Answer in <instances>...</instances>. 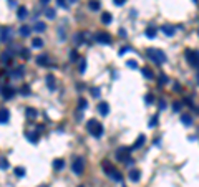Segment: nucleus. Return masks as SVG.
<instances>
[{
    "label": "nucleus",
    "mask_w": 199,
    "mask_h": 187,
    "mask_svg": "<svg viewBox=\"0 0 199 187\" xmlns=\"http://www.w3.org/2000/svg\"><path fill=\"white\" fill-rule=\"evenodd\" d=\"M146 53H148L149 58H151L154 63H158V65H163L164 61H166V55H164L161 50H156V48H149V50H146Z\"/></svg>",
    "instance_id": "nucleus-2"
},
{
    "label": "nucleus",
    "mask_w": 199,
    "mask_h": 187,
    "mask_svg": "<svg viewBox=\"0 0 199 187\" xmlns=\"http://www.w3.org/2000/svg\"><path fill=\"white\" fill-rule=\"evenodd\" d=\"M15 176L17 177H23L25 176V169H23V167H15Z\"/></svg>",
    "instance_id": "nucleus-33"
},
{
    "label": "nucleus",
    "mask_w": 199,
    "mask_h": 187,
    "mask_svg": "<svg viewBox=\"0 0 199 187\" xmlns=\"http://www.w3.org/2000/svg\"><path fill=\"white\" fill-rule=\"evenodd\" d=\"M86 129L93 137H101L103 136V126H101V123L96 121V119H90V121L86 123Z\"/></svg>",
    "instance_id": "nucleus-1"
},
{
    "label": "nucleus",
    "mask_w": 199,
    "mask_h": 187,
    "mask_svg": "<svg viewBox=\"0 0 199 187\" xmlns=\"http://www.w3.org/2000/svg\"><path fill=\"white\" fill-rule=\"evenodd\" d=\"M98 113H100L101 116H106L108 113H110V106H108V103H100V104H98Z\"/></svg>",
    "instance_id": "nucleus-10"
},
{
    "label": "nucleus",
    "mask_w": 199,
    "mask_h": 187,
    "mask_svg": "<svg viewBox=\"0 0 199 187\" xmlns=\"http://www.w3.org/2000/svg\"><path fill=\"white\" fill-rule=\"evenodd\" d=\"M72 171L73 174H77V176H82L83 171H85V161H83V157H77L72 164Z\"/></svg>",
    "instance_id": "nucleus-3"
},
{
    "label": "nucleus",
    "mask_w": 199,
    "mask_h": 187,
    "mask_svg": "<svg viewBox=\"0 0 199 187\" xmlns=\"http://www.w3.org/2000/svg\"><path fill=\"white\" fill-rule=\"evenodd\" d=\"M166 81H168V76H166V75H159V85H164Z\"/></svg>",
    "instance_id": "nucleus-42"
},
{
    "label": "nucleus",
    "mask_w": 199,
    "mask_h": 187,
    "mask_svg": "<svg viewBox=\"0 0 199 187\" xmlns=\"http://www.w3.org/2000/svg\"><path fill=\"white\" fill-rule=\"evenodd\" d=\"M30 32H32V28H30V27L22 25V27H20V30H18V33H20L22 36H28V35H30Z\"/></svg>",
    "instance_id": "nucleus-22"
},
{
    "label": "nucleus",
    "mask_w": 199,
    "mask_h": 187,
    "mask_svg": "<svg viewBox=\"0 0 199 187\" xmlns=\"http://www.w3.org/2000/svg\"><path fill=\"white\" fill-rule=\"evenodd\" d=\"M8 119H10V113H8V109H7V108H2V109H0V124L8 123Z\"/></svg>",
    "instance_id": "nucleus-9"
},
{
    "label": "nucleus",
    "mask_w": 199,
    "mask_h": 187,
    "mask_svg": "<svg viewBox=\"0 0 199 187\" xmlns=\"http://www.w3.org/2000/svg\"><path fill=\"white\" fill-rule=\"evenodd\" d=\"M0 35H2V41L5 43H12V30L10 28H0Z\"/></svg>",
    "instance_id": "nucleus-6"
},
{
    "label": "nucleus",
    "mask_w": 199,
    "mask_h": 187,
    "mask_svg": "<svg viewBox=\"0 0 199 187\" xmlns=\"http://www.w3.org/2000/svg\"><path fill=\"white\" fill-rule=\"evenodd\" d=\"M181 121H183L184 126H191V124H193V121H191V116H188V114H183V116H181Z\"/></svg>",
    "instance_id": "nucleus-28"
},
{
    "label": "nucleus",
    "mask_w": 199,
    "mask_h": 187,
    "mask_svg": "<svg viewBox=\"0 0 199 187\" xmlns=\"http://www.w3.org/2000/svg\"><path fill=\"white\" fill-rule=\"evenodd\" d=\"M95 40L98 43H101V45H110L111 43V35L106 33V32H98L96 35H95Z\"/></svg>",
    "instance_id": "nucleus-4"
},
{
    "label": "nucleus",
    "mask_w": 199,
    "mask_h": 187,
    "mask_svg": "<svg viewBox=\"0 0 199 187\" xmlns=\"http://www.w3.org/2000/svg\"><path fill=\"white\" fill-rule=\"evenodd\" d=\"M161 30H163V33L166 36H173L174 33H176V28H174V27H171V25H164Z\"/></svg>",
    "instance_id": "nucleus-14"
},
{
    "label": "nucleus",
    "mask_w": 199,
    "mask_h": 187,
    "mask_svg": "<svg viewBox=\"0 0 199 187\" xmlns=\"http://www.w3.org/2000/svg\"><path fill=\"white\" fill-rule=\"evenodd\" d=\"M41 4H43V5H46V4H48V2H50V0H40Z\"/></svg>",
    "instance_id": "nucleus-49"
},
{
    "label": "nucleus",
    "mask_w": 199,
    "mask_h": 187,
    "mask_svg": "<svg viewBox=\"0 0 199 187\" xmlns=\"http://www.w3.org/2000/svg\"><path fill=\"white\" fill-rule=\"evenodd\" d=\"M159 109H164V101H159Z\"/></svg>",
    "instance_id": "nucleus-48"
},
{
    "label": "nucleus",
    "mask_w": 199,
    "mask_h": 187,
    "mask_svg": "<svg viewBox=\"0 0 199 187\" xmlns=\"http://www.w3.org/2000/svg\"><path fill=\"white\" fill-rule=\"evenodd\" d=\"M12 56H13V53H12L10 50H7V51H4V53H2V56H0V61H2V63H10Z\"/></svg>",
    "instance_id": "nucleus-11"
},
{
    "label": "nucleus",
    "mask_w": 199,
    "mask_h": 187,
    "mask_svg": "<svg viewBox=\"0 0 199 187\" xmlns=\"http://www.w3.org/2000/svg\"><path fill=\"white\" fill-rule=\"evenodd\" d=\"M141 71H143V75L146 76V78H153V73H151V71H149L148 68H143Z\"/></svg>",
    "instance_id": "nucleus-40"
},
{
    "label": "nucleus",
    "mask_w": 199,
    "mask_h": 187,
    "mask_svg": "<svg viewBox=\"0 0 199 187\" xmlns=\"http://www.w3.org/2000/svg\"><path fill=\"white\" fill-rule=\"evenodd\" d=\"M45 28H46V25L43 23V22H37L35 25H33V30H35V32H38V33H41V32H45Z\"/></svg>",
    "instance_id": "nucleus-19"
},
{
    "label": "nucleus",
    "mask_w": 199,
    "mask_h": 187,
    "mask_svg": "<svg viewBox=\"0 0 199 187\" xmlns=\"http://www.w3.org/2000/svg\"><path fill=\"white\" fill-rule=\"evenodd\" d=\"M80 187H85V186H80Z\"/></svg>",
    "instance_id": "nucleus-50"
},
{
    "label": "nucleus",
    "mask_w": 199,
    "mask_h": 187,
    "mask_svg": "<svg viewBox=\"0 0 199 187\" xmlns=\"http://www.w3.org/2000/svg\"><path fill=\"white\" fill-rule=\"evenodd\" d=\"M63 166H65V161H63V159H55V161H53V167H55L56 171H58V169H63Z\"/></svg>",
    "instance_id": "nucleus-25"
},
{
    "label": "nucleus",
    "mask_w": 199,
    "mask_h": 187,
    "mask_svg": "<svg viewBox=\"0 0 199 187\" xmlns=\"http://www.w3.org/2000/svg\"><path fill=\"white\" fill-rule=\"evenodd\" d=\"M120 36H126V32L123 30V28H121V30H120Z\"/></svg>",
    "instance_id": "nucleus-47"
},
{
    "label": "nucleus",
    "mask_w": 199,
    "mask_h": 187,
    "mask_svg": "<svg viewBox=\"0 0 199 187\" xmlns=\"http://www.w3.org/2000/svg\"><path fill=\"white\" fill-rule=\"evenodd\" d=\"M22 56H23L25 60H28V58H30V53H28V50H25V48H23V50H22Z\"/></svg>",
    "instance_id": "nucleus-43"
},
{
    "label": "nucleus",
    "mask_w": 199,
    "mask_h": 187,
    "mask_svg": "<svg viewBox=\"0 0 199 187\" xmlns=\"http://www.w3.org/2000/svg\"><path fill=\"white\" fill-rule=\"evenodd\" d=\"M0 169H8V161L5 157H0Z\"/></svg>",
    "instance_id": "nucleus-34"
},
{
    "label": "nucleus",
    "mask_w": 199,
    "mask_h": 187,
    "mask_svg": "<svg viewBox=\"0 0 199 187\" xmlns=\"http://www.w3.org/2000/svg\"><path fill=\"white\" fill-rule=\"evenodd\" d=\"M41 187H45V186H41Z\"/></svg>",
    "instance_id": "nucleus-51"
},
{
    "label": "nucleus",
    "mask_w": 199,
    "mask_h": 187,
    "mask_svg": "<svg viewBox=\"0 0 199 187\" xmlns=\"http://www.w3.org/2000/svg\"><path fill=\"white\" fill-rule=\"evenodd\" d=\"M27 15H28L27 7H18V10H17V17H18L20 20H23V18H27Z\"/></svg>",
    "instance_id": "nucleus-15"
},
{
    "label": "nucleus",
    "mask_w": 199,
    "mask_h": 187,
    "mask_svg": "<svg viewBox=\"0 0 199 187\" xmlns=\"http://www.w3.org/2000/svg\"><path fill=\"white\" fill-rule=\"evenodd\" d=\"M88 7H90V10L96 12V10H100V7H101V4H100L98 0H90V2H88Z\"/></svg>",
    "instance_id": "nucleus-16"
},
{
    "label": "nucleus",
    "mask_w": 199,
    "mask_h": 187,
    "mask_svg": "<svg viewBox=\"0 0 199 187\" xmlns=\"http://www.w3.org/2000/svg\"><path fill=\"white\" fill-rule=\"evenodd\" d=\"M37 63H38L40 66H45L46 63H48V56L46 55H38L37 56Z\"/></svg>",
    "instance_id": "nucleus-20"
},
{
    "label": "nucleus",
    "mask_w": 199,
    "mask_h": 187,
    "mask_svg": "<svg viewBox=\"0 0 199 187\" xmlns=\"http://www.w3.org/2000/svg\"><path fill=\"white\" fill-rule=\"evenodd\" d=\"M13 95H15V90H13L12 86H5V88L2 90V96L5 98V99H12Z\"/></svg>",
    "instance_id": "nucleus-8"
},
{
    "label": "nucleus",
    "mask_w": 199,
    "mask_h": 187,
    "mask_svg": "<svg viewBox=\"0 0 199 187\" xmlns=\"http://www.w3.org/2000/svg\"><path fill=\"white\" fill-rule=\"evenodd\" d=\"M188 60L193 66H199V51H188Z\"/></svg>",
    "instance_id": "nucleus-7"
},
{
    "label": "nucleus",
    "mask_w": 199,
    "mask_h": 187,
    "mask_svg": "<svg viewBox=\"0 0 199 187\" xmlns=\"http://www.w3.org/2000/svg\"><path fill=\"white\" fill-rule=\"evenodd\" d=\"M131 50V48H129V46H121V50H120V55H124V53H126V51H129Z\"/></svg>",
    "instance_id": "nucleus-44"
},
{
    "label": "nucleus",
    "mask_w": 199,
    "mask_h": 187,
    "mask_svg": "<svg viewBox=\"0 0 199 187\" xmlns=\"http://www.w3.org/2000/svg\"><path fill=\"white\" fill-rule=\"evenodd\" d=\"M83 36H85L83 33H78V35L75 36V43H77V45H82L83 43Z\"/></svg>",
    "instance_id": "nucleus-36"
},
{
    "label": "nucleus",
    "mask_w": 199,
    "mask_h": 187,
    "mask_svg": "<svg viewBox=\"0 0 199 187\" xmlns=\"http://www.w3.org/2000/svg\"><path fill=\"white\" fill-rule=\"evenodd\" d=\"M88 108V101L85 99V98H80V101H78V109H86Z\"/></svg>",
    "instance_id": "nucleus-27"
},
{
    "label": "nucleus",
    "mask_w": 199,
    "mask_h": 187,
    "mask_svg": "<svg viewBox=\"0 0 199 187\" xmlns=\"http://www.w3.org/2000/svg\"><path fill=\"white\" fill-rule=\"evenodd\" d=\"M101 22H103V23H105V25H110V23H111V22H113V17H111V13H108V12H105V13H103V15H101Z\"/></svg>",
    "instance_id": "nucleus-17"
},
{
    "label": "nucleus",
    "mask_w": 199,
    "mask_h": 187,
    "mask_svg": "<svg viewBox=\"0 0 199 187\" xmlns=\"http://www.w3.org/2000/svg\"><path fill=\"white\" fill-rule=\"evenodd\" d=\"M139 177H141V172L139 171H129V179H131L133 182H138Z\"/></svg>",
    "instance_id": "nucleus-21"
},
{
    "label": "nucleus",
    "mask_w": 199,
    "mask_h": 187,
    "mask_svg": "<svg viewBox=\"0 0 199 187\" xmlns=\"http://www.w3.org/2000/svg\"><path fill=\"white\" fill-rule=\"evenodd\" d=\"M46 86H48L51 91L55 90V78H53V75H48V76H46Z\"/></svg>",
    "instance_id": "nucleus-23"
},
{
    "label": "nucleus",
    "mask_w": 199,
    "mask_h": 187,
    "mask_svg": "<svg viewBox=\"0 0 199 187\" xmlns=\"http://www.w3.org/2000/svg\"><path fill=\"white\" fill-rule=\"evenodd\" d=\"M158 124V116H153L151 118V121H149V127H154Z\"/></svg>",
    "instance_id": "nucleus-39"
},
{
    "label": "nucleus",
    "mask_w": 199,
    "mask_h": 187,
    "mask_svg": "<svg viewBox=\"0 0 199 187\" xmlns=\"http://www.w3.org/2000/svg\"><path fill=\"white\" fill-rule=\"evenodd\" d=\"M129 151H133L131 147H120V149H118L116 151V159L118 161H126L128 159V154H129Z\"/></svg>",
    "instance_id": "nucleus-5"
},
{
    "label": "nucleus",
    "mask_w": 199,
    "mask_h": 187,
    "mask_svg": "<svg viewBox=\"0 0 199 187\" xmlns=\"http://www.w3.org/2000/svg\"><path fill=\"white\" fill-rule=\"evenodd\" d=\"M153 101V98H151V95H148V96H146V103H151Z\"/></svg>",
    "instance_id": "nucleus-46"
},
{
    "label": "nucleus",
    "mask_w": 199,
    "mask_h": 187,
    "mask_svg": "<svg viewBox=\"0 0 199 187\" xmlns=\"http://www.w3.org/2000/svg\"><path fill=\"white\" fill-rule=\"evenodd\" d=\"M144 141H146V136H144V134H139V137L134 141V144L131 146V149H138V147H141L144 144Z\"/></svg>",
    "instance_id": "nucleus-13"
},
{
    "label": "nucleus",
    "mask_w": 199,
    "mask_h": 187,
    "mask_svg": "<svg viewBox=\"0 0 199 187\" xmlns=\"http://www.w3.org/2000/svg\"><path fill=\"white\" fill-rule=\"evenodd\" d=\"M113 2H115V4H116V5H123V4H124V2H126V0H113Z\"/></svg>",
    "instance_id": "nucleus-45"
},
{
    "label": "nucleus",
    "mask_w": 199,
    "mask_h": 187,
    "mask_svg": "<svg viewBox=\"0 0 199 187\" xmlns=\"http://www.w3.org/2000/svg\"><path fill=\"white\" fill-rule=\"evenodd\" d=\"M45 15H46V18H48V20H53V18H55V10H53V8H46Z\"/></svg>",
    "instance_id": "nucleus-31"
},
{
    "label": "nucleus",
    "mask_w": 199,
    "mask_h": 187,
    "mask_svg": "<svg viewBox=\"0 0 199 187\" xmlns=\"http://www.w3.org/2000/svg\"><path fill=\"white\" fill-rule=\"evenodd\" d=\"M78 71H80L82 75L86 71V60H85V58H80V61H78Z\"/></svg>",
    "instance_id": "nucleus-18"
},
{
    "label": "nucleus",
    "mask_w": 199,
    "mask_h": 187,
    "mask_svg": "<svg viewBox=\"0 0 199 187\" xmlns=\"http://www.w3.org/2000/svg\"><path fill=\"white\" fill-rule=\"evenodd\" d=\"M27 116H28V118H35L37 116V111L33 109V108H27Z\"/></svg>",
    "instance_id": "nucleus-35"
},
{
    "label": "nucleus",
    "mask_w": 199,
    "mask_h": 187,
    "mask_svg": "<svg viewBox=\"0 0 199 187\" xmlns=\"http://www.w3.org/2000/svg\"><path fill=\"white\" fill-rule=\"evenodd\" d=\"M32 46H33V48H41V46H43V40H41V38H33V40H32Z\"/></svg>",
    "instance_id": "nucleus-26"
},
{
    "label": "nucleus",
    "mask_w": 199,
    "mask_h": 187,
    "mask_svg": "<svg viewBox=\"0 0 199 187\" xmlns=\"http://www.w3.org/2000/svg\"><path fill=\"white\" fill-rule=\"evenodd\" d=\"M100 95H101V90H100L98 86H93V88H91V96L98 98V96H100Z\"/></svg>",
    "instance_id": "nucleus-32"
},
{
    "label": "nucleus",
    "mask_w": 199,
    "mask_h": 187,
    "mask_svg": "<svg viewBox=\"0 0 199 187\" xmlns=\"http://www.w3.org/2000/svg\"><path fill=\"white\" fill-rule=\"evenodd\" d=\"M10 76L12 78H20V76H23V66H17V68H13V70L10 71Z\"/></svg>",
    "instance_id": "nucleus-12"
},
{
    "label": "nucleus",
    "mask_w": 199,
    "mask_h": 187,
    "mask_svg": "<svg viewBox=\"0 0 199 187\" xmlns=\"http://www.w3.org/2000/svg\"><path fill=\"white\" fill-rule=\"evenodd\" d=\"M144 33H146V36H148V38H154V36H156V28H154V27H148Z\"/></svg>",
    "instance_id": "nucleus-24"
},
{
    "label": "nucleus",
    "mask_w": 199,
    "mask_h": 187,
    "mask_svg": "<svg viewBox=\"0 0 199 187\" xmlns=\"http://www.w3.org/2000/svg\"><path fill=\"white\" fill-rule=\"evenodd\" d=\"M20 95H23V96H30V86L28 85H23L20 88Z\"/></svg>",
    "instance_id": "nucleus-30"
},
{
    "label": "nucleus",
    "mask_w": 199,
    "mask_h": 187,
    "mask_svg": "<svg viewBox=\"0 0 199 187\" xmlns=\"http://www.w3.org/2000/svg\"><path fill=\"white\" fill-rule=\"evenodd\" d=\"M27 139L30 142H38V136H37V132H27Z\"/></svg>",
    "instance_id": "nucleus-29"
},
{
    "label": "nucleus",
    "mask_w": 199,
    "mask_h": 187,
    "mask_svg": "<svg viewBox=\"0 0 199 187\" xmlns=\"http://www.w3.org/2000/svg\"><path fill=\"white\" fill-rule=\"evenodd\" d=\"M126 65L129 66V68H136V66H138V63H136L134 60H128V61H126Z\"/></svg>",
    "instance_id": "nucleus-41"
},
{
    "label": "nucleus",
    "mask_w": 199,
    "mask_h": 187,
    "mask_svg": "<svg viewBox=\"0 0 199 187\" xmlns=\"http://www.w3.org/2000/svg\"><path fill=\"white\" fill-rule=\"evenodd\" d=\"M56 4H58V7H61V8H68L66 0H56Z\"/></svg>",
    "instance_id": "nucleus-38"
},
{
    "label": "nucleus",
    "mask_w": 199,
    "mask_h": 187,
    "mask_svg": "<svg viewBox=\"0 0 199 187\" xmlns=\"http://www.w3.org/2000/svg\"><path fill=\"white\" fill-rule=\"evenodd\" d=\"M70 60H72V61H77V60H78V53H77L75 50L70 51Z\"/></svg>",
    "instance_id": "nucleus-37"
}]
</instances>
